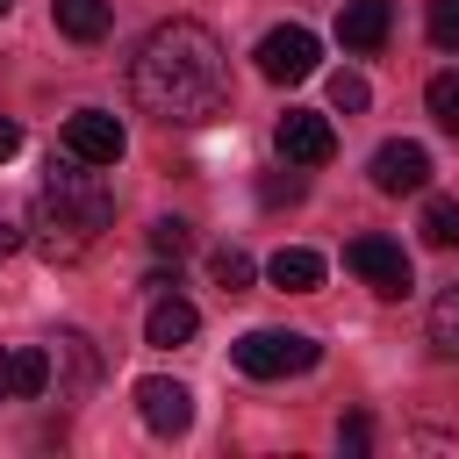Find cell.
I'll list each match as a JSON object with an SVG mask.
<instances>
[{
	"mask_svg": "<svg viewBox=\"0 0 459 459\" xmlns=\"http://www.w3.org/2000/svg\"><path fill=\"white\" fill-rule=\"evenodd\" d=\"M273 143H280V158H287V165H330L337 129H330V115H316V108H287V115H280V129H273Z\"/></svg>",
	"mask_w": 459,
	"mask_h": 459,
	"instance_id": "6",
	"label": "cell"
},
{
	"mask_svg": "<svg viewBox=\"0 0 459 459\" xmlns=\"http://www.w3.org/2000/svg\"><path fill=\"white\" fill-rule=\"evenodd\" d=\"M108 222H115V194L100 186V165H79V158L50 165V179L29 208V237H36L43 265H79Z\"/></svg>",
	"mask_w": 459,
	"mask_h": 459,
	"instance_id": "2",
	"label": "cell"
},
{
	"mask_svg": "<svg viewBox=\"0 0 459 459\" xmlns=\"http://www.w3.org/2000/svg\"><path fill=\"white\" fill-rule=\"evenodd\" d=\"M366 100H373V86L359 72H330V108L337 115H366Z\"/></svg>",
	"mask_w": 459,
	"mask_h": 459,
	"instance_id": "20",
	"label": "cell"
},
{
	"mask_svg": "<svg viewBox=\"0 0 459 459\" xmlns=\"http://www.w3.org/2000/svg\"><path fill=\"white\" fill-rule=\"evenodd\" d=\"M50 394V351L43 344H0V402Z\"/></svg>",
	"mask_w": 459,
	"mask_h": 459,
	"instance_id": "11",
	"label": "cell"
},
{
	"mask_svg": "<svg viewBox=\"0 0 459 459\" xmlns=\"http://www.w3.org/2000/svg\"><path fill=\"white\" fill-rule=\"evenodd\" d=\"M251 57H258V79H273V86H294V79H308V72H316L323 43H316V29L287 22V29H265Z\"/></svg>",
	"mask_w": 459,
	"mask_h": 459,
	"instance_id": "5",
	"label": "cell"
},
{
	"mask_svg": "<svg viewBox=\"0 0 459 459\" xmlns=\"http://www.w3.org/2000/svg\"><path fill=\"white\" fill-rule=\"evenodd\" d=\"M387 29H394V7L387 0H344V14H337V43L359 50V57H373L387 43Z\"/></svg>",
	"mask_w": 459,
	"mask_h": 459,
	"instance_id": "12",
	"label": "cell"
},
{
	"mask_svg": "<svg viewBox=\"0 0 459 459\" xmlns=\"http://www.w3.org/2000/svg\"><path fill=\"white\" fill-rule=\"evenodd\" d=\"M430 344H437V359L459 366V287H445V294L430 301Z\"/></svg>",
	"mask_w": 459,
	"mask_h": 459,
	"instance_id": "16",
	"label": "cell"
},
{
	"mask_svg": "<svg viewBox=\"0 0 459 459\" xmlns=\"http://www.w3.org/2000/svg\"><path fill=\"white\" fill-rule=\"evenodd\" d=\"M430 43L459 50V0H430Z\"/></svg>",
	"mask_w": 459,
	"mask_h": 459,
	"instance_id": "23",
	"label": "cell"
},
{
	"mask_svg": "<svg viewBox=\"0 0 459 459\" xmlns=\"http://www.w3.org/2000/svg\"><path fill=\"white\" fill-rule=\"evenodd\" d=\"M265 280H273L280 294H316V287H323V258H316L308 244H287V251L265 258Z\"/></svg>",
	"mask_w": 459,
	"mask_h": 459,
	"instance_id": "14",
	"label": "cell"
},
{
	"mask_svg": "<svg viewBox=\"0 0 459 459\" xmlns=\"http://www.w3.org/2000/svg\"><path fill=\"white\" fill-rule=\"evenodd\" d=\"M7 7H14V0H0V14H7Z\"/></svg>",
	"mask_w": 459,
	"mask_h": 459,
	"instance_id": "27",
	"label": "cell"
},
{
	"mask_svg": "<svg viewBox=\"0 0 459 459\" xmlns=\"http://www.w3.org/2000/svg\"><path fill=\"white\" fill-rule=\"evenodd\" d=\"M14 244H22V230H14V222H0V258H7Z\"/></svg>",
	"mask_w": 459,
	"mask_h": 459,
	"instance_id": "26",
	"label": "cell"
},
{
	"mask_svg": "<svg viewBox=\"0 0 459 459\" xmlns=\"http://www.w3.org/2000/svg\"><path fill=\"white\" fill-rule=\"evenodd\" d=\"M230 359H237L251 380H287V373H308V366L323 359V344L301 337V330H244V337L230 344Z\"/></svg>",
	"mask_w": 459,
	"mask_h": 459,
	"instance_id": "3",
	"label": "cell"
},
{
	"mask_svg": "<svg viewBox=\"0 0 459 459\" xmlns=\"http://www.w3.org/2000/svg\"><path fill=\"white\" fill-rule=\"evenodd\" d=\"M258 201H265V208L301 201V172H294V165H287V172H265V179H258Z\"/></svg>",
	"mask_w": 459,
	"mask_h": 459,
	"instance_id": "22",
	"label": "cell"
},
{
	"mask_svg": "<svg viewBox=\"0 0 459 459\" xmlns=\"http://www.w3.org/2000/svg\"><path fill=\"white\" fill-rule=\"evenodd\" d=\"M337 445H344V452L359 459V452L373 445V416H344V423H337Z\"/></svg>",
	"mask_w": 459,
	"mask_h": 459,
	"instance_id": "24",
	"label": "cell"
},
{
	"mask_svg": "<svg viewBox=\"0 0 459 459\" xmlns=\"http://www.w3.org/2000/svg\"><path fill=\"white\" fill-rule=\"evenodd\" d=\"M423 100H430V115H437V122L459 136V72H437V79L423 86Z\"/></svg>",
	"mask_w": 459,
	"mask_h": 459,
	"instance_id": "19",
	"label": "cell"
},
{
	"mask_svg": "<svg viewBox=\"0 0 459 459\" xmlns=\"http://www.w3.org/2000/svg\"><path fill=\"white\" fill-rule=\"evenodd\" d=\"M122 151H129V136H122V122H115V115L79 108V115L65 122V158H79V165H115Z\"/></svg>",
	"mask_w": 459,
	"mask_h": 459,
	"instance_id": "8",
	"label": "cell"
},
{
	"mask_svg": "<svg viewBox=\"0 0 459 459\" xmlns=\"http://www.w3.org/2000/svg\"><path fill=\"white\" fill-rule=\"evenodd\" d=\"M14 151H22V122H14V115H0V165H7Z\"/></svg>",
	"mask_w": 459,
	"mask_h": 459,
	"instance_id": "25",
	"label": "cell"
},
{
	"mask_svg": "<svg viewBox=\"0 0 459 459\" xmlns=\"http://www.w3.org/2000/svg\"><path fill=\"white\" fill-rule=\"evenodd\" d=\"M43 351H50V387H57V402H86V387L100 380V351H93L79 330H57Z\"/></svg>",
	"mask_w": 459,
	"mask_h": 459,
	"instance_id": "7",
	"label": "cell"
},
{
	"mask_svg": "<svg viewBox=\"0 0 459 459\" xmlns=\"http://www.w3.org/2000/svg\"><path fill=\"white\" fill-rule=\"evenodd\" d=\"M136 416L151 437H186L194 430V394L179 380H136Z\"/></svg>",
	"mask_w": 459,
	"mask_h": 459,
	"instance_id": "9",
	"label": "cell"
},
{
	"mask_svg": "<svg viewBox=\"0 0 459 459\" xmlns=\"http://www.w3.org/2000/svg\"><path fill=\"white\" fill-rule=\"evenodd\" d=\"M50 14H57V29H65L72 43H100V36L115 29V7H108V0H50Z\"/></svg>",
	"mask_w": 459,
	"mask_h": 459,
	"instance_id": "15",
	"label": "cell"
},
{
	"mask_svg": "<svg viewBox=\"0 0 459 459\" xmlns=\"http://www.w3.org/2000/svg\"><path fill=\"white\" fill-rule=\"evenodd\" d=\"M151 251H158V258H172V265H179V258H186V251H194V230H186V222H179V215H165V222H151Z\"/></svg>",
	"mask_w": 459,
	"mask_h": 459,
	"instance_id": "21",
	"label": "cell"
},
{
	"mask_svg": "<svg viewBox=\"0 0 459 459\" xmlns=\"http://www.w3.org/2000/svg\"><path fill=\"white\" fill-rule=\"evenodd\" d=\"M416 230H423L430 251H452L459 244V201H423V222Z\"/></svg>",
	"mask_w": 459,
	"mask_h": 459,
	"instance_id": "17",
	"label": "cell"
},
{
	"mask_svg": "<svg viewBox=\"0 0 459 459\" xmlns=\"http://www.w3.org/2000/svg\"><path fill=\"white\" fill-rule=\"evenodd\" d=\"M129 93L165 129H201L230 115V57L208 22H158L129 57Z\"/></svg>",
	"mask_w": 459,
	"mask_h": 459,
	"instance_id": "1",
	"label": "cell"
},
{
	"mask_svg": "<svg viewBox=\"0 0 459 459\" xmlns=\"http://www.w3.org/2000/svg\"><path fill=\"white\" fill-rule=\"evenodd\" d=\"M208 273H215V287H230V294H244V287L258 280V265H251V251H237V244H222V251L208 258Z\"/></svg>",
	"mask_w": 459,
	"mask_h": 459,
	"instance_id": "18",
	"label": "cell"
},
{
	"mask_svg": "<svg viewBox=\"0 0 459 459\" xmlns=\"http://www.w3.org/2000/svg\"><path fill=\"white\" fill-rule=\"evenodd\" d=\"M194 330H201V308L194 301H179L172 287L151 301V316H143V344H158V351H172V344H194Z\"/></svg>",
	"mask_w": 459,
	"mask_h": 459,
	"instance_id": "13",
	"label": "cell"
},
{
	"mask_svg": "<svg viewBox=\"0 0 459 459\" xmlns=\"http://www.w3.org/2000/svg\"><path fill=\"white\" fill-rule=\"evenodd\" d=\"M423 179H430V151H423V143L394 136V143L373 151V186H380V194H423Z\"/></svg>",
	"mask_w": 459,
	"mask_h": 459,
	"instance_id": "10",
	"label": "cell"
},
{
	"mask_svg": "<svg viewBox=\"0 0 459 459\" xmlns=\"http://www.w3.org/2000/svg\"><path fill=\"white\" fill-rule=\"evenodd\" d=\"M344 265H351L373 294H387V301H402V294L416 287V265H409V251H402L394 237H351V244H344Z\"/></svg>",
	"mask_w": 459,
	"mask_h": 459,
	"instance_id": "4",
	"label": "cell"
}]
</instances>
